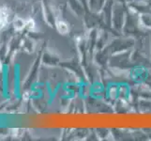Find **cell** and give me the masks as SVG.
<instances>
[{
	"mask_svg": "<svg viewBox=\"0 0 151 141\" xmlns=\"http://www.w3.org/2000/svg\"><path fill=\"white\" fill-rule=\"evenodd\" d=\"M9 13L6 9L0 8V29H2L8 22Z\"/></svg>",
	"mask_w": 151,
	"mask_h": 141,
	"instance_id": "cell-1",
	"label": "cell"
}]
</instances>
